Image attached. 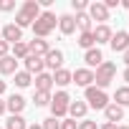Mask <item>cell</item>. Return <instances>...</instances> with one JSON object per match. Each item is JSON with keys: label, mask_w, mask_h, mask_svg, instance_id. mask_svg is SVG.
<instances>
[{"label": "cell", "mask_w": 129, "mask_h": 129, "mask_svg": "<svg viewBox=\"0 0 129 129\" xmlns=\"http://www.w3.org/2000/svg\"><path fill=\"white\" fill-rule=\"evenodd\" d=\"M91 33H94V43H96V46H101V43H109V41H111V36H114V30H111L106 23H104V25H96Z\"/></svg>", "instance_id": "cell-16"}, {"label": "cell", "mask_w": 129, "mask_h": 129, "mask_svg": "<svg viewBox=\"0 0 129 129\" xmlns=\"http://www.w3.org/2000/svg\"><path fill=\"white\" fill-rule=\"evenodd\" d=\"M56 25H58L56 13H51V10H41V15L36 18V23L30 25V28H33V38H48V36L56 30Z\"/></svg>", "instance_id": "cell-1"}, {"label": "cell", "mask_w": 129, "mask_h": 129, "mask_svg": "<svg viewBox=\"0 0 129 129\" xmlns=\"http://www.w3.org/2000/svg\"><path fill=\"white\" fill-rule=\"evenodd\" d=\"M119 5H121V8H126V10H129V0H121V3H119Z\"/></svg>", "instance_id": "cell-39"}, {"label": "cell", "mask_w": 129, "mask_h": 129, "mask_svg": "<svg viewBox=\"0 0 129 129\" xmlns=\"http://www.w3.org/2000/svg\"><path fill=\"white\" fill-rule=\"evenodd\" d=\"M10 48H13L10 56H13L15 61H23V58L28 56V43H25V41H20V43H15V46H10Z\"/></svg>", "instance_id": "cell-25"}, {"label": "cell", "mask_w": 129, "mask_h": 129, "mask_svg": "<svg viewBox=\"0 0 129 129\" xmlns=\"http://www.w3.org/2000/svg\"><path fill=\"white\" fill-rule=\"evenodd\" d=\"M5 111H8V109H5V101H3V99H0V116H3Z\"/></svg>", "instance_id": "cell-37"}, {"label": "cell", "mask_w": 129, "mask_h": 129, "mask_svg": "<svg viewBox=\"0 0 129 129\" xmlns=\"http://www.w3.org/2000/svg\"><path fill=\"white\" fill-rule=\"evenodd\" d=\"M5 129H28V121L23 119V114H10L5 121Z\"/></svg>", "instance_id": "cell-23"}, {"label": "cell", "mask_w": 129, "mask_h": 129, "mask_svg": "<svg viewBox=\"0 0 129 129\" xmlns=\"http://www.w3.org/2000/svg\"><path fill=\"white\" fill-rule=\"evenodd\" d=\"M61 129H79V121H74V119H61Z\"/></svg>", "instance_id": "cell-31"}, {"label": "cell", "mask_w": 129, "mask_h": 129, "mask_svg": "<svg viewBox=\"0 0 129 129\" xmlns=\"http://www.w3.org/2000/svg\"><path fill=\"white\" fill-rule=\"evenodd\" d=\"M109 46H111L114 53H124V51L129 48V33H126V30H116V33L111 36Z\"/></svg>", "instance_id": "cell-10"}, {"label": "cell", "mask_w": 129, "mask_h": 129, "mask_svg": "<svg viewBox=\"0 0 129 129\" xmlns=\"http://www.w3.org/2000/svg\"><path fill=\"white\" fill-rule=\"evenodd\" d=\"M121 56H124V63H126V66H129V48H126V51H124Z\"/></svg>", "instance_id": "cell-38"}, {"label": "cell", "mask_w": 129, "mask_h": 129, "mask_svg": "<svg viewBox=\"0 0 129 129\" xmlns=\"http://www.w3.org/2000/svg\"><path fill=\"white\" fill-rule=\"evenodd\" d=\"M99 129H116V124H111V121H104Z\"/></svg>", "instance_id": "cell-34"}, {"label": "cell", "mask_w": 129, "mask_h": 129, "mask_svg": "<svg viewBox=\"0 0 129 129\" xmlns=\"http://www.w3.org/2000/svg\"><path fill=\"white\" fill-rule=\"evenodd\" d=\"M114 76H116V63H111V61H104L101 66L94 71V86L96 89H106L111 81H114Z\"/></svg>", "instance_id": "cell-3"}, {"label": "cell", "mask_w": 129, "mask_h": 129, "mask_svg": "<svg viewBox=\"0 0 129 129\" xmlns=\"http://www.w3.org/2000/svg\"><path fill=\"white\" fill-rule=\"evenodd\" d=\"M5 56H10V46L5 41H0V58H5Z\"/></svg>", "instance_id": "cell-33"}, {"label": "cell", "mask_w": 129, "mask_h": 129, "mask_svg": "<svg viewBox=\"0 0 129 129\" xmlns=\"http://www.w3.org/2000/svg\"><path fill=\"white\" fill-rule=\"evenodd\" d=\"M114 104L116 106H129V86H119L116 91H114Z\"/></svg>", "instance_id": "cell-22"}, {"label": "cell", "mask_w": 129, "mask_h": 129, "mask_svg": "<svg viewBox=\"0 0 129 129\" xmlns=\"http://www.w3.org/2000/svg\"><path fill=\"white\" fill-rule=\"evenodd\" d=\"M86 111H89V106H86V101H71L69 104V114H71V119L76 121V119H86Z\"/></svg>", "instance_id": "cell-18"}, {"label": "cell", "mask_w": 129, "mask_h": 129, "mask_svg": "<svg viewBox=\"0 0 129 129\" xmlns=\"http://www.w3.org/2000/svg\"><path fill=\"white\" fill-rule=\"evenodd\" d=\"M0 41H5L8 46H15V43L23 41V30H20L15 23H8V25L0 28Z\"/></svg>", "instance_id": "cell-6"}, {"label": "cell", "mask_w": 129, "mask_h": 129, "mask_svg": "<svg viewBox=\"0 0 129 129\" xmlns=\"http://www.w3.org/2000/svg\"><path fill=\"white\" fill-rule=\"evenodd\" d=\"M25 104H28V101H25L20 94H10V96H8V101H5V109H8L10 114H23Z\"/></svg>", "instance_id": "cell-15"}, {"label": "cell", "mask_w": 129, "mask_h": 129, "mask_svg": "<svg viewBox=\"0 0 129 129\" xmlns=\"http://www.w3.org/2000/svg\"><path fill=\"white\" fill-rule=\"evenodd\" d=\"M116 129H129V126L126 124H116Z\"/></svg>", "instance_id": "cell-41"}, {"label": "cell", "mask_w": 129, "mask_h": 129, "mask_svg": "<svg viewBox=\"0 0 129 129\" xmlns=\"http://www.w3.org/2000/svg\"><path fill=\"white\" fill-rule=\"evenodd\" d=\"M69 104H71V96H69V91H56V96H51V116H56V119H66V114H69Z\"/></svg>", "instance_id": "cell-4"}, {"label": "cell", "mask_w": 129, "mask_h": 129, "mask_svg": "<svg viewBox=\"0 0 129 129\" xmlns=\"http://www.w3.org/2000/svg\"><path fill=\"white\" fill-rule=\"evenodd\" d=\"M51 76H53V84L61 86V89L71 84V71H69V69H58V71H53Z\"/></svg>", "instance_id": "cell-21"}, {"label": "cell", "mask_w": 129, "mask_h": 129, "mask_svg": "<svg viewBox=\"0 0 129 129\" xmlns=\"http://www.w3.org/2000/svg\"><path fill=\"white\" fill-rule=\"evenodd\" d=\"M33 104H36V106H48V104H51V94L36 91V94H33Z\"/></svg>", "instance_id": "cell-27"}, {"label": "cell", "mask_w": 129, "mask_h": 129, "mask_svg": "<svg viewBox=\"0 0 129 129\" xmlns=\"http://www.w3.org/2000/svg\"><path fill=\"white\" fill-rule=\"evenodd\" d=\"M33 84H36V91H46V94H51V89H53V76L43 71V74H38V76H36V81H33Z\"/></svg>", "instance_id": "cell-17"}, {"label": "cell", "mask_w": 129, "mask_h": 129, "mask_svg": "<svg viewBox=\"0 0 129 129\" xmlns=\"http://www.w3.org/2000/svg\"><path fill=\"white\" fill-rule=\"evenodd\" d=\"M38 15H41V5H38V0H25V3L20 5V10L15 13V25L23 30V28L33 25Z\"/></svg>", "instance_id": "cell-2"}, {"label": "cell", "mask_w": 129, "mask_h": 129, "mask_svg": "<svg viewBox=\"0 0 129 129\" xmlns=\"http://www.w3.org/2000/svg\"><path fill=\"white\" fill-rule=\"evenodd\" d=\"M28 129H41V124H28Z\"/></svg>", "instance_id": "cell-40"}, {"label": "cell", "mask_w": 129, "mask_h": 129, "mask_svg": "<svg viewBox=\"0 0 129 129\" xmlns=\"http://www.w3.org/2000/svg\"><path fill=\"white\" fill-rule=\"evenodd\" d=\"M126 33H129V30H126Z\"/></svg>", "instance_id": "cell-42"}, {"label": "cell", "mask_w": 129, "mask_h": 129, "mask_svg": "<svg viewBox=\"0 0 129 129\" xmlns=\"http://www.w3.org/2000/svg\"><path fill=\"white\" fill-rule=\"evenodd\" d=\"M79 129H99V126H96V121H91V119H81V121H79Z\"/></svg>", "instance_id": "cell-32"}, {"label": "cell", "mask_w": 129, "mask_h": 129, "mask_svg": "<svg viewBox=\"0 0 129 129\" xmlns=\"http://www.w3.org/2000/svg\"><path fill=\"white\" fill-rule=\"evenodd\" d=\"M86 13H89V18H91V20H99V25H104V23L109 20V10H106V5H104V3H99V0L89 3Z\"/></svg>", "instance_id": "cell-7"}, {"label": "cell", "mask_w": 129, "mask_h": 129, "mask_svg": "<svg viewBox=\"0 0 129 129\" xmlns=\"http://www.w3.org/2000/svg\"><path fill=\"white\" fill-rule=\"evenodd\" d=\"M51 51V46H48V41L46 38H33L30 43H28V53H33V56H41V58H46V53Z\"/></svg>", "instance_id": "cell-14"}, {"label": "cell", "mask_w": 129, "mask_h": 129, "mask_svg": "<svg viewBox=\"0 0 129 129\" xmlns=\"http://www.w3.org/2000/svg\"><path fill=\"white\" fill-rule=\"evenodd\" d=\"M104 116H106V121L116 124V121H121V119H124V109H121V106H116L114 101H109V106L104 109Z\"/></svg>", "instance_id": "cell-19"}, {"label": "cell", "mask_w": 129, "mask_h": 129, "mask_svg": "<svg viewBox=\"0 0 129 129\" xmlns=\"http://www.w3.org/2000/svg\"><path fill=\"white\" fill-rule=\"evenodd\" d=\"M71 8H74V10H76V15H79V13H86L89 3H86V0H71Z\"/></svg>", "instance_id": "cell-29"}, {"label": "cell", "mask_w": 129, "mask_h": 129, "mask_svg": "<svg viewBox=\"0 0 129 129\" xmlns=\"http://www.w3.org/2000/svg\"><path fill=\"white\" fill-rule=\"evenodd\" d=\"M43 63H46V69H51V71H58V69H63V51H58V48H51V51L46 53Z\"/></svg>", "instance_id": "cell-11"}, {"label": "cell", "mask_w": 129, "mask_h": 129, "mask_svg": "<svg viewBox=\"0 0 129 129\" xmlns=\"http://www.w3.org/2000/svg\"><path fill=\"white\" fill-rule=\"evenodd\" d=\"M23 66H25L23 71H28L30 76H33V74L38 76V74H43V69H46V63H43V58H41V56H33V53H28V56L23 58Z\"/></svg>", "instance_id": "cell-9"}, {"label": "cell", "mask_w": 129, "mask_h": 129, "mask_svg": "<svg viewBox=\"0 0 129 129\" xmlns=\"http://www.w3.org/2000/svg\"><path fill=\"white\" fill-rule=\"evenodd\" d=\"M71 84L84 86V89L94 86V71L91 69H76V71H71Z\"/></svg>", "instance_id": "cell-8"}, {"label": "cell", "mask_w": 129, "mask_h": 129, "mask_svg": "<svg viewBox=\"0 0 129 129\" xmlns=\"http://www.w3.org/2000/svg\"><path fill=\"white\" fill-rule=\"evenodd\" d=\"M84 61H86V69H99L101 63H104V53H101V48L99 46H94V48H89L86 53H84Z\"/></svg>", "instance_id": "cell-12"}, {"label": "cell", "mask_w": 129, "mask_h": 129, "mask_svg": "<svg viewBox=\"0 0 129 129\" xmlns=\"http://www.w3.org/2000/svg\"><path fill=\"white\" fill-rule=\"evenodd\" d=\"M84 99H86V106H91V109H106L109 106V96H106V91H101V89H96V86H89V89H84Z\"/></svg>", "instance_id": "cell-5"}, {"label": "cell", "mask_w": 129, "mask_h": 129, "mask_svg": "<svg viewBox=\"0 0 129 129\" xmlns=\"http://www.w3.org/2000/svg\"><path fill=\"white\" fill-rule=\"evenodd\" d=\"M13 84H15L18 89H25V86H30V84H33V76H30L28 71H15V76H13Z\"/></svg>", "instance_id": "cell-24"}, {"label": "cell", "mask_w": 129, "mask_h": 129, "mask_svg": "<svg viewBox=\"0 0 129 129\" xmlns=\"http://www.w3.org/2000/svg\"><path fill=\"white\" fill-rule=\"evenodd\" d=\"M41 129H61V119H56V116H48V119H43Z\"/></svg>", "instance_id": "cell-28"}, {"label": "cell", "mask_w": 129, "mask_h": 129, "mask_svg": "<svg viewBox=\"0 0 129 129\" xmlns=\"http://www.w3.org/2000/svg\"><path fill=\"white\" fill-rule=\"evenodd\" d=\"M15 71H18V61L13 56L0 58V74H3V76H15Z\"/></svg>", "instance_id": "cell-20"}, {"label": "cell", "mask_w": 129, "mask_h": 129, "mask_svg": "<svg viewBox=\"0 0 129 129\" xmlns=\"http://www.w3.org/2000/svg\"><path fill=\"white\" fill-rule=\"evenodd\" d=\"M76 43H79L84 51H89V48H94V46H96V43H94V33H81Z\"/></svg>", "instance_id": "cell-26"}, {"label": "cell", "mask_w": 129, "mask_h": 129, "mask_svg": "<svg viewBox=\"0 0 129 129\" xmlns=\"http://www.w3.org/2000/svg\"><path fill=\"white\" fill-rule=\"evenodd\" d=\"M58 30H61L63 36H74V33H76V18H74L71 13L58 15Z\"/></svg>", "instance_id": "cell-13"}, {"label": "cell", "mask_w": 129, "mask_h": 129, "mask_svg": "<svg viewBox=\"0 0 129 129\" xmlns=\"http://www.w3.org/2000/svg\"><path fill=\"white\" fill-rule=\"evenodd\" d=\"M121 76H124V81H126V86H129V66L124 69V74H121Z\"/></svg>", "instance_id": "cell-35"}, {"label": "cell", "mask_w": 129, "mask_h": 129, "mask_svg": "<svg viewBox=\"0 0 129 129\" xmlns=\"http://www.w3.org/2000/svg\"><path fill=\"white\" fill-rule=\"evenodd\" d=\"M15 10V0H0V13H10Z\"/></svg>", "instance_id": "cell-30"}, {"label": "cell", "mask_w": 129, "mask_h": 129, "mask_svg": "<svg viewBox=\"0 0 129 129\" xmlns=\"http://www.w3.org/2000/svg\"><path fill=\"white\" fill-rule=\"evenodd\" d=\"M5 89H8V86H5V81H3V79H0V96H3V94H5Z\"/></svg>", "instance_id": "cell-36"}]
</instances>
